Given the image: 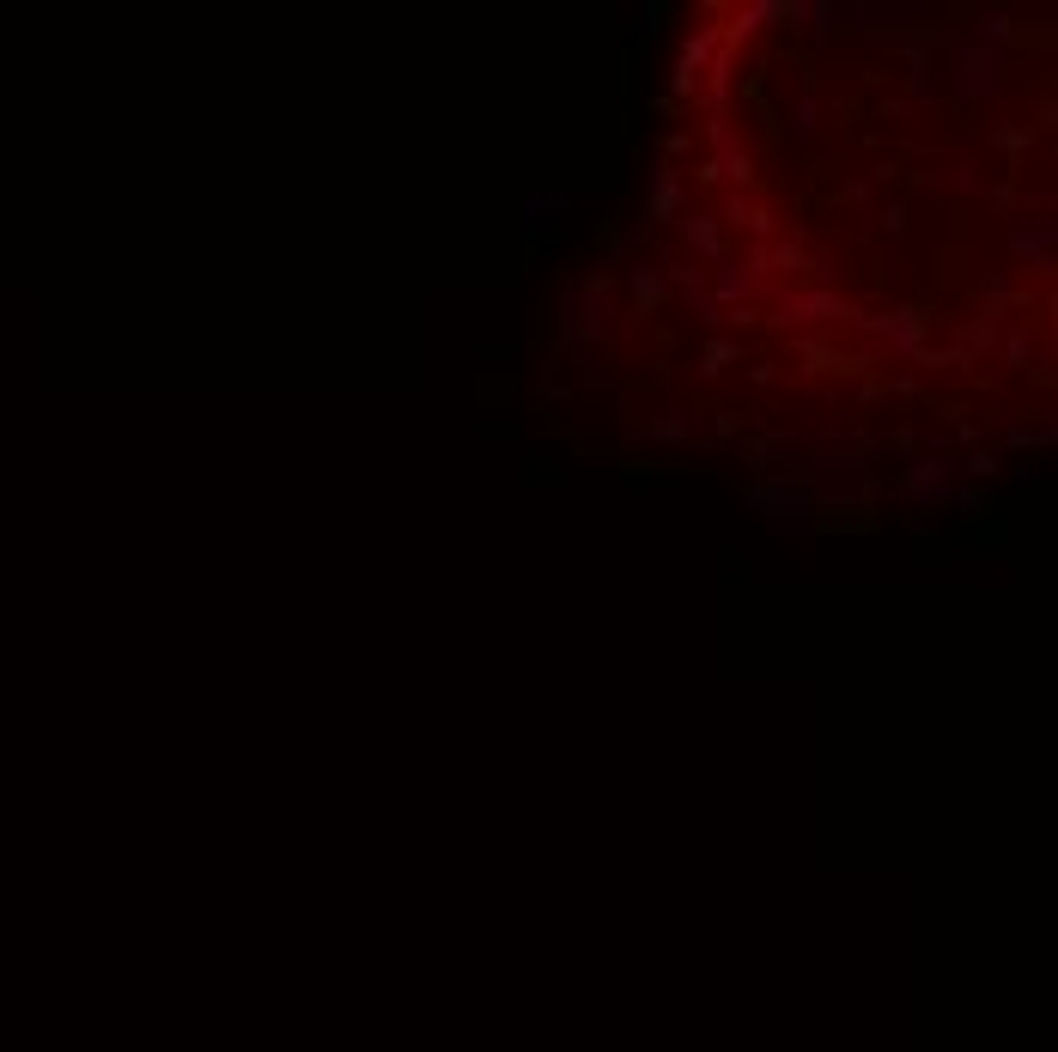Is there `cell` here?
I'll use <instances>...</instances> for the list:
<instances>
[{"instance_id": "obj_24", "label": "cell", "mask_w": 1058, "mask_h": 1052, "mask_svg": "<svg viewBox=\"0 0 1058 1052\" xmlns=\"http://www.w3.org/2000/svg\"><path fill=\"white\" fill-rule=\"evenodd\" d=\"M706 140L718 146V159H724V153H736V140H730V116H712V122H706Z\"/></svg>"}, {"instance_id": "obj_25", "label": "cell", "mask_w": 1058, "mask_h": 1052, "mask_svg": "<svg viewBox=\"0 0 1058 1052\" xmlns=\"http://www.w3.org/2000/svg\"><path fill=\"white\" fill-rule=\"evenodd\" d=\"M955 189H961L967 201H979V195H986V177H979L973 165H955Z\"/></svg>"}, {"instance_id": "obj_29", "label": "cell", "mask_w": 1058, "mask_h": 1052, "mask_svg": "<svg viewBox=\"0 0 1058 1052\" xmlns=\"http://www.w3.org/2000/svg\"><path fill=\"white\" fill-rule=\"evenodd\" d=\"M846 201H870V177H852V183H846Z\"/></svg>"}, {"instance_id": "obj_27", "label": "cell", "mask_w": 1058, "mask_h": 1052, "mask_svg": "<svg viewBox=\"0 0 1058 1052\" xmlns=\"http://www.w3.org/2000/svg\"><path fill=\"white\" fill-rule=\"evenodd\" d=\"M688 305H694V317H700L706 329H712V323H724V317H718V305L706 298V286H700V292H688Z\"/></svg>"}, {"instance_id": "obj_9", "label": "cell", "mask_w": 1058, "mask_h": 1052, "mask_svg": "<svg viewBox=\"0 0 1058 1052\" xmlns=\"http://www.w3.org/2000/svg\"><path fill=\"white\" fill-rule=\"evenodd\" d=\"M754 286H761V280H754L748 268H712V292H706V298H712V305H724V311H736V305H748V298H754Z\"/></svg>"}, {"instance_id": "obj_21", "label": "cell", "mask_w": 1058, "mask_h": 1052, "mask_svg": "<svg viewBox=\"0 0 1058 1052\" xmlns=\"http://www.w3.org/2000/svg\"><path fill=\"white\" fill-rule=\"evenodd\" d=\"M718 177H730V183H754V165H748V153H724V159H718Z\"/></svg>"}, {"instance_id": "obj_11", "label": "cell", "mask_w": 1058, "mask_h": 1052, "mask_svg": "<svg viewBox=\"0 0 1058 1052\" xmlns=\"http://www.w3.org/2000/svg\"><path fill=\"white\" fill-rule=\"evenodd\" d=\"M560 213H566V195H529V201H523V225H529L536 238H542V232H554Z\"/></svg>"}, {"instance_id": "obj_19", "label": "cell", "mask_w": 1058, "mask_h": 1052, "mask_svg": "<svg viewBox=\"0 0 1058 1052\" xmlns=\"http://www.w3.org/2000/svg\"><path fill=\"white\" fill-rule=\"evenodd\" d=\"M852 19H870V25H906L913 19V7H846Z\"/></svg>"}, {"instance_id": "obj_2", "label": "cell", "mask_w": 1058, "mask_h": 1052, "mask_svg": "<svg viewBox=\"0 0 1058 1052\" xmlns=\"http://www.w3.org/2000/svg\"><path fill=\"white\" fill-rule=\"evenodd\" d=\"M852 329H870L894 359H919L925 353V311H888V317H852Z\"/></svg>"}, {"instance_id": "obj_8", "label": "cell", "mask_w": 1058, "mask_h": 1052, "mask_svg": "<svg viewBox=\"0 0 1058 1052\" xmlns=\"http://www.w3.org/2000/svg\"><path fill=\"white\" fill-rule=\"evenodd\" d=\"M682 238H688L694 256L724 262V219H718V213H682Z\"/></svg>"}, {"instance_id": "obj_20", "label": "cell", "mask_w": 1058, "mask_h": 1052, "mask_svg": "<svg viewBox=\"0 0 1058 1052\" xmlns=\"http://www.w3.org/2000/svg\"><path fill=\"white\" fill-rule=\"evenodd\" d=\"M809 481H864V469H858V463H846V457H827Z\"/></svg>"}, {"instance_id": "obj_14", "label": "cell", "mask_w": 1058, "mask_h": 1052, "mask_svg": "<svg viewBox=\"0 0 1058 1052\" xmlns=\"http://www.w3.org/2000/svg\"><path fill=\"white\" fill-rule=\"evenodd\" d=\"M627 286H633V298H645V305H657V298L669 292V286H663V274H657V262H639V268L627 274Z\"/></svg>"}, {"instance_id": "obj_26", "label": "cell", "mask_w": 1058, "mask_h": 1052, "mask_svg": "<svg viewBox=\"0 0 1058 1052\" xmlns=\"http://www.w3.org/2000/svg\"><path fill=\"white\" fill-rule=\"evenodd\" d=\"M773 262H779V268H803V244H773V250H767V268H773Z\"/></svg>"}, {"instance_id": "obj_1", "label": "cell", "mask_w": 1058, "mask_h": 1052, "mask_svg": "<svg viewBox=\"0 0 1058 1052\" xmlns=\"http://www.w3.org/2000/svg\"><path fill=\"white\" fill-rule=\"evenodd\" d=\"M742 505L761 511L773 536H803L809 523H815V517H809V511H815V481H809V475H767V481H754V487L742 493Z\"/></svg>"}, {"instance_id": "obj_18", "label": "cell", "mask_w": 1058, "mask_h": 1052, "mask_svg": "<svg viewBox=\"0 0 1058 1052\" xmlns=\"http://www.w3.org/2000/svg\"><path fill=\"white\" fill-rule=\"evenodd\" d=\"M730 359H742V347H736V341H712V347H706V359H700V378H718V371H724Z\"/></svg>"}, {"instance_id": "obj_7", "label": "cell", "mask_w": 1058, "mask_h": 1052, "mask_svg": "<svg viewBox=\"0 0 1058 1052\" xmlns=\"http://www.w3.org/2000/svg\"><path fill=\"white\" fill-rule=\"evenodd\" d=\"M1052 244H1058L1052 225H1010V256L1034 274H1052Z\"/></svg>"}, {"instance_id": "obj_28", "label": "cell", "mask_w": 1058, "mask_h": 1052, "mask_svg": "<svg viewBox=\"0 0 1058 1052\" xmlns=\"http://www.w3.org/2000/svg\"><path fill=\"white\" fill-rule=\"evenodd\" d=\"M718 317H730L736 329H748V323H761V311H754V305H736V311H718Z\"/></svg>"}, {"instance_id": "obj_22", "label": "cell", "mask_w": 1058, "mask_h": 1052, "mask_svg": "<svg viewBox=\"0 0 1058 1052\" xmlns=\"http://www.w3.org/2000/svg\"><path fill=\"white\" fill-rule=\"evenodd\" d=\"M961 469H967V475H973V481H986V475H998V457H992V450H979V444H973V450H967V463H961Z\"/></svg>"}, {"instance_id": "obj_17", "label": "cell", "mask_w": 1058, "mask_h": 1052, "mask_svg": "<svg viewBox=\"0 0 1058 1052\" xmlns=\"http://www.w3.org/2000/svg\"><path fill=\"white\" fill-rule=\"evenodd\" d=\"M1010 371H1034V329H1010Z\"/></svg>"}, {"instance_id": "obj_16", "label": "cell", "mask_w": 1058, "mask_h": 1052, "mask_svg": "<svg viewBox=\"0 0 1058 1052\" xmlns=\"http://www.w3.org/2000/svg\"><path fill=\"white\" fill-rule=\"evenodd\" d=\"M1010 31H1016L1010 13H986V19H979V37H973V43H979V49H998V43H1010Z\"/></svg>"}, {"instance_id": "obj_23", "label": "cell", "mask_w": 1058, "mask_h": 1052, "mask_svg": "<svg viewBox=\"0 0 1058 1052\" xmlns=\"http://www.w3.org/2000/svg\"><path fill=\"white\" fill-rule=\"evenodd\" d=\"M949 505H961V517H986V493H979V487H961V493H949Z\"/></svg>"}, {"instance_id": "obj_13", "label": "cell", "mask_w": 1058, "mask_h": 1052, "mask_svg": "<svg viewBox=\"0 0 1058 1052\" xmlns=\"http://www.w3.org/2000/svg\"><path fill=\"white\" fill-rule=\"evenodd\" d=\"M986 140L998 146V153H1010V165L1022 171V153H1028V146H1034V122H1028V128H992Z\"/></svg>"}, {"instance_id": "obj_4", "label": "cell", "mask_w": 1058, "mask_h": 1052, "mask_svg": "<svg viewBox=\"0 0 1058 1052\" xmlns=\"http://www.w3.org/2000/svg\"><path fill=\"white\" fill-rule=\"evenodd\" d=\"M724 37L706 25V31H694L682 49H675V67H669V98H694L700 92V73L712 67V49H718Z\"/></svg>"}, {"instance_id": "obj_3", "label": "cell", "mask_w": 1058, "mask_h": 1052, "mask_svg": "<svg viewBox=\"0 0 1058 1052\" xmlns=\"http://www.w3.org/2000/svg\"><path fill=\"white\" fill-rule=\"evenodd\" d=\"M998 86H1004V55L998 49H979V43H961V55H955V92L961 98H998Z\"/></svg>"}, {"instance_id": "obj_5", "label": "cell", "mask_w": 1058, "mask_h": 1052, "mask_svg": "<svg viewBox=\"0 0 1058 1052\" xmlns=\"http://www.w3.org/2000/svg\"><path fill=\"white\" fill-rule=\"evenodd\" d=\"M858 305L840 298L834 286H815V292H785V323H852Z\"/></svg>"}, {"instance_id": "obj_10", "label": "cell", "mask_w": 1058, "mask_h": 1052, "mask_svg": "<svg viewBox=\"0 0 1058 1052\" xmlns=\"http://www.w3.org/2000/svg\"><path fill=\"white\" fill-rule=\"evenodd\" d=\"M682 195H688V189H682V171H675V165H657V195H651V213H657V219H675V213H682Z\"/></svg>"}, {"instance_id": "obj_12", "label": "cell", "mask_w": 1058, "mask_h": 1052, "mask_svg": "<svg viewBox=\"0 0 1058 1052\" xmlns=\"http://www.w3.org/2000/svg\"><path fill=\"white\" fill-rule=\"evenodd\" d=\"M645 432H651V438H694V432H700V414H688V408H663V414L645 420Z\"/></svg>"}, {"instance_id": "obj_15", "label": "cell", "mask_w": 1058, "mask_h": 1052, "mask_svg": "<svg viewBox=\"0 0 1058 1052\" xmlns=\"http://www.w3.org/2000/svg\"><path fill=\"white\" fill-rule=\"evenodd\" d=\"M821 110H827V104H821L815 92L791 98V134H815V128H821Z\"/></svg>"}, {"instance_id": "obj_6", "label": "cell", "mask_w": 1058, "mask_h": 1052, "mask_svg": "<svg viewBox=\"0 0 1058 1052\" xmlns=\"http://www.w3.org/2000/svg\"><path fill=\"white\" fill-rule=\"evenodd\" d=\"M900 487H906V499H913L919 511H937V505H949V463H906V475H900Z\"/></svg>"}]
</instances>
